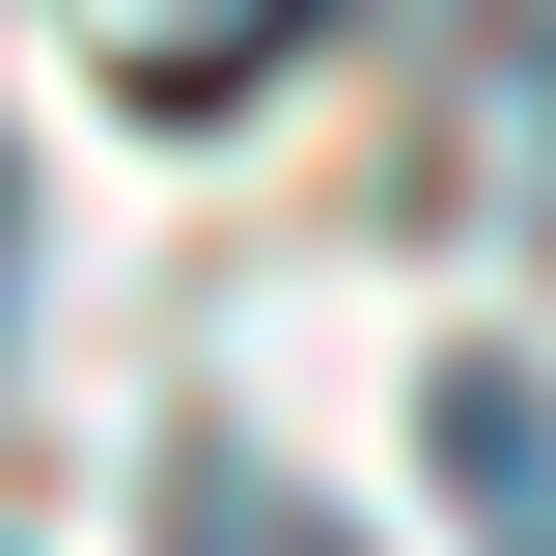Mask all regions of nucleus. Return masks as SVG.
<instances>
[{
    "mask_svg": "<svg viewBox=\"0 0 556 556\" xmlns=\"http://www.w3.org/2000/svg\"><path fill=\"white\" fill-rule=\"evenodd\" d=\"M167 556H362V529L306 473H251V445H195V473H167Z\"/></svg>",
    "mask_w": 556,
    "mask_h": 556,
    "instance_id": "f257e3e1",
    "label": "nucleus"
},
{
    "mask_svg": "<svg viewBox=\"0 0 556 556\" xmlns=\"http://www.w3.org/2000/svg\"><path fill=\"white\" fill-rule=\"evenodd\" d=\"M445 473L501 501V556H556V445H529V390H501V362H445Z\"/></svg>",
    "mask_w": 556,
    "mask_h": 556,
    "instance_id": "f03ea898",
    "label": "nucleus"
},
{
    "mask_svg": "<svg viewBox=\"0 0 556 556\" xmlns=\"http://www.w3.org/2000/svg\"><path fill=\"white\" fill-rule=\"evenodd\" d=\"M529 223H556V56H529Z\"/></svg>",
    "mask_w": 556,
    "mask_h": 556,
    "instance_id": "7ed1b4c3",
    "label": "nucleus"
}]
</instances>
